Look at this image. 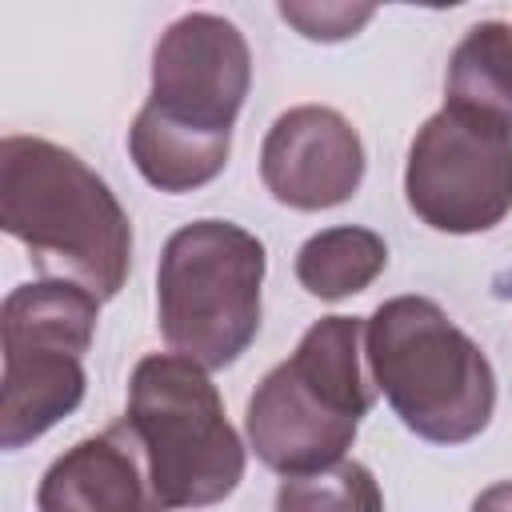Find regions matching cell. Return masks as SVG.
<instances>
[{
    "mask_svg": "<svg viewBox=\"0 0 512 512\" xmlns=\"http://www.w3.org/2000/svg\"><path fill=\"white\" fill-rule=\"evenodd\" d=\"M0 224L44 280H72L100 304L132 268V220L108 180L72 148L12 132L0 140Z\"/></svg>",
    "mask_w": 512,
    "mask_h": 512,
    "instance_id": "6da1fadb",
    "label": "cell"
},
{
    "mask_svg": "<svg viewBox=\"0 0 512 512\" xmlns=\"http://www.w3.org/2000/svg\"><path fill=\"white\" fill-rule=\"evenodd\" d=\"M376 384L364 376V320L320 316L288 360L248 396L244 436L256 460L280 476L320 472L344 460Z\"/></svg>",
    "mask_w": 512,
    "mask_h": 512,
    "instance_id": "7a4b0ae2",
    "label": "cell"
},
{
    "mask_svg": "<svg viewBox=\"0 0 512 512\" xmlns=\"http://www.w3.org/2000/svg\"><path fill=\"white\" fill-rule=\"evenodd\" d=\"M364 364L400 424L428 444H468L492 424V360L428 296L376 304L364 320Z\"/></svg>",
    "mask_w": 512,
    "mask_h": 512,
    "instance_id": "3957f363",
    "label": "cell"
},
{
    "mask_svg": "<svg viewBox=\"0 0 512 512\" xmlns=\"http://www.w3.org/2000/svg\"><path fill=\"white\" fill-rule=\"evenodd\" d=\"M124 420L144 448L164 512L220 504L244 480V444L204 364L180 352L144 356L128 380Z\"/></svg>",
    "mask_w": 512,
    "mask_h": 512,
    "instance_id": "277c9868",
    "label": "cell"
},
{
    "mask_svg": "<svg viewBox=\"0 0 512 512\" xmlns=\"http://www.w3.org/2000/svg\"><path fill=\"white\" fill-rule=\"evenodd\" d=\"M264 244L232 220L176 228L156 264V328L164 344L196 364H236L260 332Z\"/></svg>",
    "mask_w": 512,
    "mask_h": 512,
    "instance_id": "5b68a950",
    "label": "cell"
},
{
    "mask_svg": "<svg viewBox=\"0 0 512 512\" xmlns=\"http://www.w3.org/2000/svg\"><path fill=\"white\" fill-rule=\"evenodd\" d=\"M100 300L72 280H32L0 304V444L8 452L40 440L72 416L88 392L84 352L92 348Z\"/></svg>",
    "mask_w": 512,
    "mask_h": 512,
    "instance_id": "8992f818",
    "label": "cell"
},
{
    "mask_svg": "<svg viewBox=\"0 0 512 512\" xmlns=\"http://www.w3.org/2000/svg\"><path fill=\"white\" fill-rule=\"evenodd\" d=\"M404 200L432 232L496 228L512 212V128L444 104L408 144Z\"/></svg>",
    "mask_w": 512,
    "mask_h": 512,
    "instance_id": "52a82bcc",
    "label": "cell"
},
{
    "mask_svg": "<svg viewBox=\"0 0 512 512\" xmlns=\"http://www.w3.org/2000/svg\"><path fill=\"white\" fill-rule=\"evenodd\" d=\"M252 88V52L244 32L216 12H184L152 48L148 108L204 136H232Z\"/></svg>",
    "mask_w": 512,
    "mask_h": 512,
    "instance_id": "ba28073f",
    "label": "cell"
},
{
    "mask_svg": "<svg viewBox=\"0 0 512 512\" xmlns=\"http://www.w3.org/2000/svg\"><path fill=\"white\" fill-rule=\"evenodd\" d=\"M260 180L284 208H336L364 180L360 132L328 104H296L272 120L260 144Z\"/></svg>",
    "mask_w": 512,
    "mask_h": 512,
    "instance_id": "9c48e42d",
    "label": "cell"
},
{
    "mask_svg": "<svg viewBox=\"0 0 512 512\" xmlns=\"http://www.w3.org/2000/svg\"><path fill=\"white\" fill-rule=\"evenodd\" d=\"M36 512H164L128 420L64 448L40 476Z\"/></svg>",
    "mask_w": 512,
    "mask_h": 512,
    "instance_id": "30bf717a",
    "label": "cell"
},
{
    "mask_svg": "<svg viewBox=\"0 0 512 512\" xmlns=\"http://www.w3.org/2000/svg\"><path fill=\"white\" fill-rule=\"evenodd\" d=\"M232 152V136H204L156 116L148 104L136 112L128 128V156L136 172L160 192H196L212 184Z\"/></svg>",
    "mask_w": 512,
    "mask_h": 512,
    "instance_id": "8fae6325",
    "label": "cell"
},
{
    "mask_svg": "<svg viewBox=\"0 0 512 512\" xmlns=\"http://www.w3.org/2000/svg\"><path fill=\"white\" fill-rule=\"evenodd\" d=\"M444 104L512 128V24H472L448 56Z\"/></svg>",
    "mask_w": 512,
    "mask_h": 512,
    "instance_id": "7c38bea8",
    "label": "cell"
},
{
    "mask_svg": "<svg viewBox=\"0 0 512 512\" xmlns=\"http://www.w3.org/2000/svg\"><path fill=\"white\" fill-rule=\"evenodd\" d=\"M388 268V244L360 224H336L296 248V280L316 300H344L364 292Z\"/></svg>",
    "mask_w": 512,
    "mask_h": 512,
    "instance_id": "4fadbf2b",
    "label": "cell"
},
{
    "mask_svg": "<svg viewBox=\"0 0 512 512\" xmlns=\"http://www.w3.org/2000/svg\"><path fill=\"white\" fill-rule=\"evenodd\" d=\"M276 512H384V496L368 464L340 460L320 472L284 476L276 488Z\"/></svg>",
    "mask_w": 512,
    "mask_h": 512,
    "instance_id": "5bb4252c",
    "label": "cell"
},
{
    "mask_svg": "<svg viewBox=\"0 0 512 512\" xmlns=\"http://www.w3.org/2000/svg\"><path fill=\"white\" fill-rule=\"evenodd\" d=\"M280 16L304 36V40H320V44H336L356 36L376 8L372 4H300V0H284Z\"/></svg>",
    "mask_w": 512,
    "mask_h": 512,
    "instance_id": "9a60e30c",
    "label": "cell"
},
{
    "mask_svg": "<svg viewBox=\"0 0 512 512\" xmlns=\"http://www.w3.org/2000/svg\"><path fill=\"white\" fill-rule=\"evenodd\" d=\"M472 512H512V480L488 484V488L472 500Z\"/></svg>",
    "mask_w": 512,
    "mask_h": 512,
    "instance_id": "2e32d148",
    "label": "cell"
}]
</instances>
